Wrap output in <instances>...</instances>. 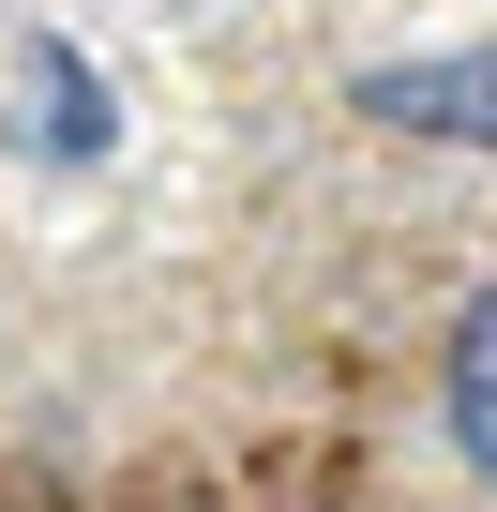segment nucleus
Instances as JSON below:
<instances>
[{
  "label": "nucleus",
  "instance_id": "1",
  "mask_svg": "<svg viewBox=\"0 0 497 512\" xmlns=\"http://www.w3.org/2000/svg\"><path fill=\"white\" fill-rule=\"evenodd\" d=\"M362 106L392 136H497V61H407V76H362Z\"/></svg>",
  "mask_w": 497,
  "mask_h": 512
},
{
  "label": "nucleus",
  "instance_id": "2",
  "mask_svg": "<svg viewBox=\"0 0 497 512\" xmlns=\"http://www.w3.org/2000/svg\"><path fill=\"white\" fill-rule=\"evenodd\" d=\"M437 422H452V452L497 482V287L452 317V347H437Z\"/></svg>",
  "mask_w": 497,
  "mask_h": 512
}]
</instances>
